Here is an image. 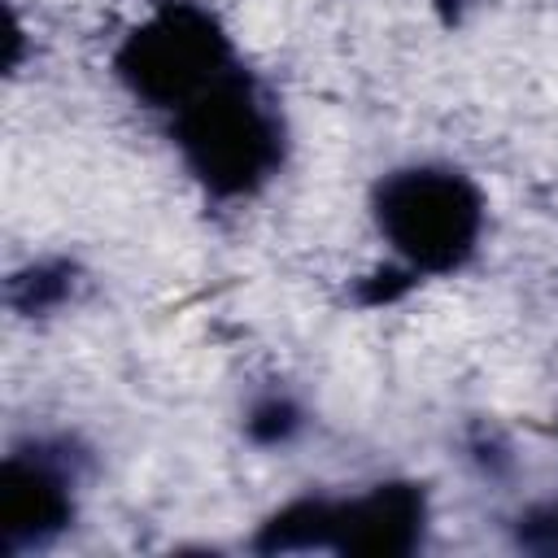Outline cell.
I'll return each mask as SVG.
<instances>
[{
    "instance_id": "5",
    "label": "cell",
    "mask_w": 558,
    "mask_h": 558,
    "mask_svg": "<svg viewBox=\"0 0 558 558\" xmlns=\"http://www.w3.org/2000/svg\"><path fill=\"white\" fill-rule=\"evenodd\" d=\"M70 523V493L44 458L9 453L0 471V541L4 549L39 545Z\"/></svg>"
},
{
    "instance_id": "2",
    "label": "cell",
    "mask_w": 558,
    "mask_h": 558,
    "mask_svg": "<svg viewBox=\"0 0 558 558\" xmlns=\"http://www.w3.org/2000/svg\"><path fill=\"white\" fill-rule=\"evenodd\" d=\"M375 222L410 270L445 275L475 253L484 231V196L458 170L410 166L379 179Z\"/></svg>"
},
{
    "instance_id": "1",
    "label": "cell",
    "mask_w": 558,
    "mask_h": 558,
    "mask_svg": "<svg viewBox=\"0 0 558 558\" xmlns=\"http://www.w3.org/2000/svg\"><path fill=\"white\" fill-rule=\"evenodd\" d=\"M174 144L192 174L218 196H244L279 170V122L244 70H227L183 109H174Z\"/></svg>"
},
{
    "instance_id": "6",
    "label": "cell",
    "mask_w": 558,
    "mask_h": 558,
    "mask_svg": "<svg viewBox=\"0 0 558 558\" xmlns=\"http://www.w3.org/2000/svg\"><path fill=\"white\" fill-rule=\"evenodd\" d=\"M523 545L545 549V554L558 549V506H549V510H541V514H532L523 523Z\"/></svg>"
},
{
    "instance_id": "3",
    "label": "cell",
    "mask_w": 558,
    "mask_h": 558,
    "mask_svg": "<svg viewBox=\"0 0 558 558\" xmlns=\"http://www.w3.org/2000/svg\"><path fill=\"white\" fill-rule=\"evenodd\" d=\"M427 501L418 484H379L353 501L305 497L270 514L257 532V549H336L362 558L410 554L423 536Z\"/></svg>"
},
{
    "instance_id": "4",
    "label": "cell",
    "mask_w": 558,
    "mask_h": 558,
    "mask_svg": "<svg viewBox=\"0 0 558 558\" xmlns=\"http://www.w3.org/2000/svg\"><path fill=\"white\" fill-rule=\"evenodd\" d=\"M227 70H235L231 44L196 4H161L118 48L122 83L157 109H183Z\"/></svg>"
}]
</instances>
